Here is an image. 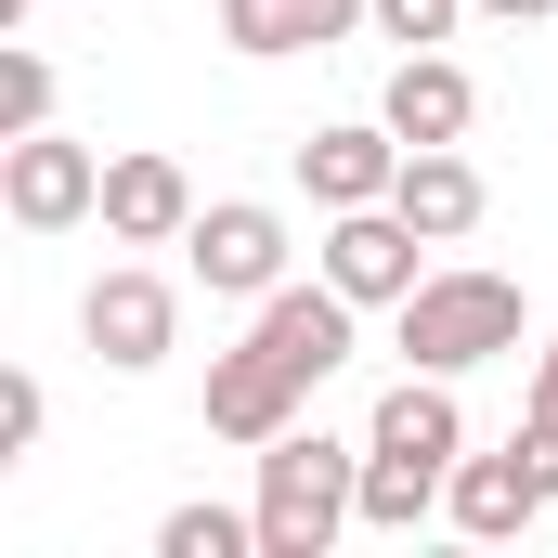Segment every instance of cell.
<instances>
[{"mask_svg": "<svg viewBox=\"0 0 558 558\" xmlns=\"http://www.w3.org/2000/svg\"><path fill=\"white\" fill-rule=\"evenodd\" d=\"M156 558H260V507H169Z\"/></svg>", "mask_w": 558, "mask_h": 558, "instance_id": "16", "label": "cell"}, {"mask_svg": "<svg viewBox=\"0 0 558 558\" xmlns=\"http://www.w3.org/2000/svg\"><path fill=\"white\" fill-rule=\"evenodd\" d=\"M182 260H195V286L208 299H274L286 286V208H260V195H208L195 208V234H182Z\"/></svg>", "mask_w": 558, "mask_h": 558, "instance_id": "4", "label": "cell"}, {"mask_svg": "<svg viewBox=\"0 0 558 558\" xmlns=\"http://www.w3.org/2000/svg\"><path fill=\"white\" fill-rule=\"evenodd\" d=\"M533 416L558 428V338H546V351H533Z\"/></svg>", "mask_w": 558, "mask_h": 558, "instance_id": "20", "label": "cell"}, {"mask_svg": "<svg viewBox=\"0 0 558 558\" xmlns=\"http://www.w3.org/2000/svg\"><path fill=\"white\" fill-rule=\"evenodd\" d=\"M377 0H221V52H247V65H286V52H325V39H351Z\"/></svg>", "mask_w": 558, "mask_h": 558, "instance_id": "13", "label": "cell"}, {"mask_svg": "<svg viewBox=\"0 0 558 558\" xmlns=\"http://www.w3.org/2000/svg\"><path fill=\"white\" fill-rule=\"evenodd\" d=\"M351 520H364V441L274 428L260 441V558H325Z\"/></svg>", "mask_w": 558, "mask_h": 558, "instance_id": "2", "label": "cell"}, {"mask_svg": "<svg viewBox=\"0 0 558 558\" xmlns=\"http://www.w3.org/2000/svg\"><path fill=\"white\" fill-rule=\"evenodd\" d=\"M377 118H390L403 143H468L481 92H468V65H441V52H403V65H390V92H377Z\"/></svg>", "mask_w": 558, "mask_h": 558, "instance_id": "15", "label": "cell"}, {"mask_svg": "<svg viewBox=\"0 0 558 558\" xmlns=\"http://www.w3.org/2000/svg\"><path fill=\"white\" fill-rule=\"evenodd\" d=\"M546 507H558V494L520 468V441H507V454H454V494H441V520H454L468 546H520Z\"/></svg>", "mask_w": 558, "mask_h": 558, "instance_id": "11", "label": "cell"}, {"mask_svg": "<svg viewBox=\"0 0 558 558\" xmlns=\"http://www.w3.org/2000/svg\"><path fill=\"white\" fill-rule=\"evenodd\" d=\"M416 247H428V234L390 208V195H377V208H325V286H351L364 312H403V299L428 286Z\"/></svg>", "mask_w": 558, "mask_h": 558, "instance_id": "7", "label": "cell"}, {"mask_svg": "<svg viewBox=\"0 0 558 558\" xmlns=\"http://www.w3.org/2000/svg\"><path fill=\"white\" fill-rule=\"evenodd\" d=\"M299 403H312V390L286 377L260 338H234V351L208 364V441H247V454H260L274 428H299Z\"/></svg>", "mask_w": 558, "mask_h": 558, "instance_id": "10", "label": "cell"}, {"mask_svg": "<svg viewBox=\"0 0 558 558\" xmlns=\"http://www.w3.org/2000/svg\"><path fill=\"white\" fill-rule=\"evenodd\" d=\"M481 13H507V26H533V13H558V0H481Z\"/></svg>", "mask_w": 558, "mask_h": 558, "instance_id": "21", "label": "cell"}, {"mask_svg": "<svg viewBox=\"0 0 558 558\" xmlns=\"http://www.w3.org/2000/svg\"><path fill=\"white\" fill-rule=\"evenodd\" d=\"M454 454H468V416H454V377L403 364L364 416V533H416L428 507L454 494Z\"/></svg>", "mask_w": 558, "mask_h": 558, "instance_id": "1", "label": "cell"}, {"mask_svg": "<svg viewBox=\"0 0 558 558\" xmlns=\"http://www.w3.org/2000/svg\"><path fill=\"white\" fill-rule=\"evenodd\" d=\"M299 182H312V208H377L403 182V131L390 118H338V131L299 143Z\"/></svg>", "mask_w": 558, "mask_h": 558, "instance_id": "12", "label": "cell"}, {"mask_svg": "<svg viewBox=\"0 0 558 558\" xmlns=\"http://www.w3.org/2000/svg\"><path fill=\"white\" fill-rule=\"evenodd\" d=\"M118 247H182L195 234V182H182V156H156V143H131V156H105V208H92Z\"/></svg>", "mask_w": 558, "mask_h": 558, "instance_id": "9", "label": "cell"}, {"mask_svg": "<svg viewBox=\"0 0 558 558\" xmlns=\"http://www.w3.org/2000/svg\"><path fill=\"white\" fill-rule=\"evenodd\" d=\"M26 13H39V0H0V39H13V26H26Z\"/></svg>", "mask_w": 558, "mask_h": 558, "instance_id": "22", "label": "cell"}, {"mask_svg": "<svg viewBox=\"0 0 558 558\" xmlns=\"http://www.w3.org/2000/svg\"><path fill=\"white\" fill-rule=\"evenodd\" d=\"M78 338H92V364L156 377V364H169V338H182V286H169V274H143V260L92 274V299H78Z\"/></svg>", "mask_w": 558, "mask_h": 558, "instance_id": "5", "label": "cell"}, {"mask_svg": "<svg viewBox=\"0 0 558 558\" xmlns=\"http://www.w3.org/2000/svg\"><path fill=\"white\" fill-rule=\"evenodd\" d=\"M13 131H52V65H39L26 39L0 52V143H13Z\"/></svg>", "mask_w": 558, "mask_h": 558, "instance_id": "17", "label": "cell"}, {"mask_svg": "<svg viewBox=\"0 0 558 558\" xmlns=\"http://www.w3.org/2000/svg\"><path fill=\"white\" fill-rule=\"evenodd\" d=\"M351 312H364V299H351V286H274V299H260V325H247V338H260V351H274L286 377H299V390H325V377H338V364H351Z\"/></svg>", "mask_w": 558, "mask_h": 558, "instance_id": "8", "label": "cell"}, {"mask_svg": "<svg viewBox=\"0 0 558 558\" xmlns=\"http://www.w3.org/2000/svg\"><path fill=\"white\" fill-rule=\"evenodd\" d=\"M390 208L416 221L428 247H454V234H481V208H494V195H481V169H468L454 143H403V182H390Z\"/></svg>", "mask_w": 558, "mask_h": 558, "instance_id": "14", "label": "cell"}, {"mask_svg": "<svg viewBox=\"0 0 558 558\" xmlns=\"http://www.w3.org/2000/svg\"><path fill=\"white\" fill-rule=\"evenodd\" d=\"M39 428H52V390H39V377H0V468H13Z\"/></svg>", "mask_w": 558, "mask_h": 558, "instance_id": "19", "label": "cell"}, {"mask_svg": "<svg viewBox=\"0 0 558 558\" xmlns=\"http://www.w3.org/2000/svg\"><path fill=\"white\" fill-rule=\"evenodd\" d=\"M0 208H13V234H65V221L105 208V156L65 131H13L0 143Z\"/></svg>", "mask_w": 558, "mask_h": 558, "instance_id": "6", "label": "cell"}, {"mask_svg": "<svg viewBox=\"0 0 558 558\" xmlns=\"http://www.w3.org/2000/svg\"><path fill=\"white\" fill-rule=\"evenodd\" d=\"M520 286L481 274V260H454V274H428L416 299H403V364H428V377H468V364H507L520 351Z\"/></svg>", "mask_w": 558, "mask_h": 558, "instance_id": "3", "label": "cell"}, {"mask_svg": "<svg viewBox=\"0 0 558 558\" xmlns=\"http://www.w3.org/2000/svg\"><path fill=\"white\" fill-rule=\"evenodd\" d=\"M454 13H481V0H377V39L428 52V39H454Z\"/></svg>", "mask_w": 558, "mask_h": 558, "instance_id": "18", "label": "cell"}]
</instances>
